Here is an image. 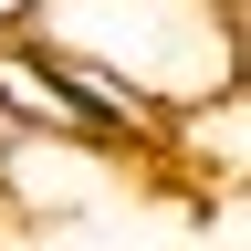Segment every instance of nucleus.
Wrapping results in <instances>:
<instances>
[{
  "mask_svg": "<svg viewBox=\"0 0 251 251\" xmlns=\"http://www.w3.org/2000/svg\"><path fill=\"white\" fill-rule=\"evenodd\" d=\"M21 11L42 42L105 63L157 115L241 94V11H209V0H21Z\"/></svg>",
  "mask_w": 251,
  "mask_h": 251,
  "instance_id": "f257e3e1",
  "label": "nucleus"
},
{
  "mask_svg": "<svg viewBox=\"0 0 251 251\" xmlns=\"http://www.w3.org/2000/svg\"><path fill=\"white\" fill-rule=\"evenodd\" d=\"M21 147H31V136H21L11 115H0V178H11V157H21Z\"/></svg>",
  "mask_w": 251,
  "mask_h": 251,
  "instance_id": "f03ea898",
  "label": "nucleus"
}]
</instances>
